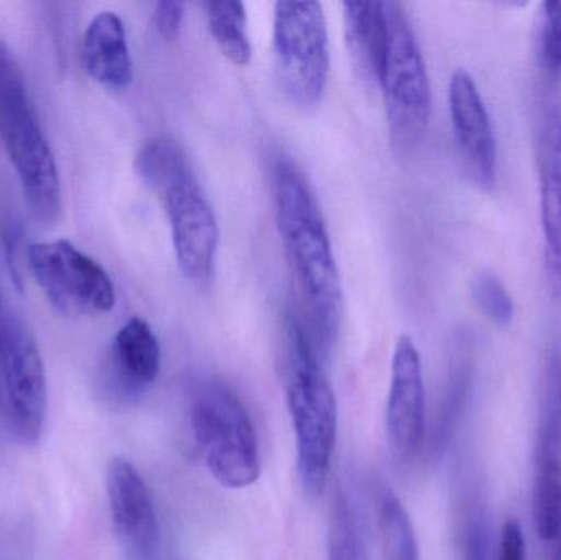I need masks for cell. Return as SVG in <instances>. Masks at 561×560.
Returning <instances> with one entry per match:
<instances>
[{"instance_id":"17","label":"cell","mask_w":561,"mask_h":560,"mask_svg":"<svg viewBox=\"0 0 561 560\" xmlns=\"http://www.w3.org/2000/svg\"><path fill=\"white\" fill-rule=\"evenodd\" d=\"M342 9L350 55L359 75L378 84L388 49V2H343Z\"/></svg>"},{"instance_id":"2","label":"cell","mask_w":561,"mask_h":560,"mask_svg":"<svg viewBox=\"0 0 561 560\" xmlns=\"http://www.w3.org/2000/svg\"><path fill=\"white\" fill-rule=\"evenodd\" d=\"M135 170L167 213L181 272L193 282L210 278L219 250V224L181 145L164 135L151 138L138 150Z\"/></svg>"},{"instance_id":"21","label":"cell","mask_w":561,"mask_h":560,"mask_svg":"<svg viewBox=\"0 0 561 560\" xmlns=\"http://www.w3.org/2000/svg\"><path fill=\"white\" fill-rule=\"evenodd\" d=\"M471 295L484 316L494 324L507 325L514 319V301L506 286L493 273L483 272L474 276Z\"/></svg>"},{"instance_id":"5","label":"cell","mask_w":561,"mask_h":560,"mask_svg":"<svg viewBox=\"0 0 561 560\" xmlns=\"http://www.w3.org/2000/svg\"><path fill=\"white\" fill-rule=\"evenodd\" d=\"M197 449L210 476L226 489L253 485L262 473L259 437L239 395L222 381H204L191 401Z\"/></svg>"},{"instance_id":"9","label":"cell","mask_w":561,"mask_h":560,"mask_svg":"<svg viewBox=\"0 0 561 560\" xmlns=\"http://www.w3.org/2000/svg\"><path fill=\"white\" fill-rule=\"evenodd\" d=\"M28 265L36 283L65 315H105L117 296L108 273L68 240L28 247Z\"/></svg>"},{"instance_id":"3","label":"cell","mask_w":561,"mask_h":560,"mask_svg":"<svg viewBox=\"0 0 561 560\" xmlns=\"http://www.w3.org/2000/svg\"><path fill=\"white\" fill-rule=\"evenodd\" d=\"M286 400L304 492L322 495L335 450L339 414L319 352L306 325L296 318H290L286 328Z\"/></svg>"},{"instance_id":"13","label":"cell","mask_w":561,"mask_h":560,"mask_svg":"<svg viewBox=\"0 0 561 560\" xmlns=\"http://www.w3.org/2000/svg\"><path fill=\"white\" fill-rule=\"evenodd\" d=\"M451 125L465 167L480 186L496 180L497 150L486 104L470 72L457 69L448 85Z\"/></svg>"},{"instance_id":"15","label":"cell","mask_w":561,"mask_h":560,"mask_svg":"<svg viewBox=\"0 0 561 560\" xmlns=\"http://www.w3.org/2000/svg\"><path fill=\"white\" fill-rule=\"evenodd\" d=\"M540 203L547 278L561 301V111L549 112L539 138Z\"/></svg>"},{"instance_id":"26","label":"cell","mask_w":561,"mask_h":560,"mask_svg":"<svg viewBox=\"0 0 561 560\" xmlns=\"http://www.w3.org/2000/svg\"><path fill=\"white\" fill-rule=\"evenodd\" d=\"M553 542V556L552 560H561V522L559 526V532H557L556 538L552 539Z\"/></svg>"},{"instance_id":"8","label":"cell","mask_w":561,"mask_h":560,"mask_svg":"<svg viewBox=\"0 0 561 560\" xmlns=\"http://www.w3.org/2000/svg\"><path fill=\"white\" fill-rule=\"evenodd\" d=\"M0 398L12 436L23 446L42 437L48 407V381L38 345L25 322L0 306Z\"/></svg>"},{"instance_id":"14","label":"cell","mask_w":561,"mask_h":560,"mask_svg":"<svg viewBox=\"0 0 561 560\" xmlns=\"http://www.w3.org/2000/svg\"><path fill=\"white\" fill-rule=\"evenodd\" d=\"M161 347L145 319H128L114 338L108 364V390L118 401L140 398L157 381Z\"/></svg>"},{"instance_id":"25","label":"cell","mask_w":561,"mask_h":560,"mask_svg":"<svg viewBox=\"0 0 561 560\" xmlns=\"http://www.w3.org/2000/svg\"><path fill=\"white\" fill-rule=\"evenodd\" d=\"M463 560H486V541H484L483 529L480 526L471 528L465 545Z\"/></svg>"},{"instance_id":"4","label":"cell","mask_w":561,"mask_h":560,"mask_svg":"<svg viewBox=\"0 0 561 560\" xmlns=\"http://www.w3.org/2000/svg\"><path fill=\"white\" fill-rule=\"evenodd\" d=\"M0 144L9 155L33 216L55 222L61 213V181L55 155L26 91L19 62L0 42Z\"/></svg>"},{"instance_id":"6","label":"cell","mask_w":561,"mask_h":560,"mask_svg":"<svg viewBox=\"0 0 561 560\" xmlns=\"http://www.w3.org/2000/svg\"><path fill=\"white\" fill-rule=\"evenodd\" d=\"M389 39L378 84L385 98L389 138L398 151L411 150L427 134L432 89L417 36L399 3L388 2Z\"/></svg>"},{"instance_id":"1","label":"cell","mask_w":561,"mask_h":560,"mask_svg":"<svg viewBox=\"0 0 561 560\" xmlns=\"http://www.w3.org/2000/svg\"><path fill=\"white\" fill-rule=\"evenodd\" d=\"M273 199L280 242L307 316V332L317 352L329 351L342 319V282L316 194L290 160L276 163Z\"/></svg>"},{"instance_id":"27","label":"cell","mask_w":561,"mask_h":560,"mask_svg":"<svg viewBox=\"0 0 561 560\" xmlns=\"http://www.w3.org/2000/svg\"><path fill=\"white\" fill-rule=\"evenodd\" d=\"M0 352H2V344H0Z\"/></svg>"},{"instance_id":"18","label":"cell","mask_w":561,"mask_h":560,"mask_svg":"<svg viewBox=\"0 0 561 560\" xmlns=\"http://www.w3.org/2000/svg\"><path fill=\"white\" fill-rule=\"evenodd\" d=\"M207 22L217 46L227 59L237 66L252 61V43L249 36V15L242 2H207Z\"/></svg>"},{"instance_id":"12","label":"cell","mask_w":561,"mask_h":560,"mask_svg":"<svg viewBox=\"0 0 561 560\" xmlns=\"http://www.w3.org/2000/svg\"><path fill=\"white\" fill-rule=\"evenodd\" d=\"M107 495L122 548L135 560L153 558L160 546L157 510L144 477L124 457H114L108 464Z\"/></svg>"},{"instance_id":"23","label":"cell","mask_w":561,"mask_h":560,"mask_svg":"<svg viewBox=\"0 0 561 560\" xmlns=\"http://www.w3.org/2000/svg\"><path fill=\"white\" fill-rule=\"evenodd\" d=\"M183 2H173V0H163L158 2L153 10V26L161 38L173 42L180 36L184 22Z\"/></svg>"},{"instance_id":"16","label":"cell","mask_w":561,"mask_h":560,"mask_svg":"<svg viewBox=\"0 0 561 560\" xmlns=\"http://www.w3.org/2000/svg\"><path fill=\"white\" fill-rule=\"evenodd\" d=\"M82 59L89 76L104 88L122 91L131 84L134 61L117 13L101 12L91 20L82 39Z\"/></svg>"},{"instance_id":"24","label":"cell","mask_w":561,"mask_h":560,"mask_svg":"<svg viewBox=\"0 0 561 560\" xmlns=\"http://www.w3.org/2000/svg\"><path fill=\"white\" fill-rule=\"evenodd\" d=\"M500 560H526V538L516 519H507L501 532Z\"/></svg>"},{"instance_id":"11","label":"cell","mask_w":561,"mask_h":560,"mask_svg":"<svg viewBox=\"0 0 561 560\" xmlns=\"http://www.w3.org/2000/svg\"><path fill=\"white\" fill-rule=\"evenodd\" d=\"M386 431L392 454L409 460L425 441V387L421 354L409 335H401L392 354Z\"/></svg>"},{"instance_id":"10","label":"cell","mask_w":561,"mask_h":560,"mask_svg":"<svg viewBox=\"0 0 561 560\" xmlns=\"http://www.w3.org/2000/svg\"><path fill=\"white\" fill-rule=\"evenodd\" d=\"M534 525L543 541H552L561 522V357L547 367L537 436Z\"/></svg>"},{"instance_id":"7","label":"cell","mask_w":561,"mask_h":560,"mask_svg":"<svg viewBox=\"0 0 561 560\" xmlns=\"http://www.w3.org/2000/svg\"><path fill=\"white\" fill-rule=\"evenodd\" d=\"M273 48L280 84L290 101L316 105L330 72L329 28L322 5L313 0L276 2Z\"/></svg>"},{"instance_id":"22","label":"cell","mask_w":561,"mask_h":560,"mask_svg":"<svg viewBox=\"0 0 561 560\" xmlns=\"http://www.w3.org/2000/svg\"><path fill=\"white\" fill-rule=\"evenodd\" d=\"M540 53L549 76L561 78V0L543 2Z\"/></svg>"},{"instance_id":"20","label":"cell","mask_w":561,"mask_h":560,"mask_svg":"<svg viewBox=\"0 0 561 560\" xmlns=\"http://www.w3.org/2000/svg\"><path fill=\"white\" fill-rule=\"evenodd\" d=\"M330 560H366L362 536L356 526L355 515L342 495L333 506L329 535Z\"/></svg>"},{"instance_id":"19","label":"cell","mask_w":561,"mask_h":560,"mask_svg":"<svg viewBox=\"0 0 561 560\" xmlns=\"http://www.w3.org/2000/svg\"><path fill=\"white\" fill-rule=\"evenodd\" d=\"M379 528L386 560H419L414 526L401 500L391 492L382 493L379 503Z\"/></svg>"}]
</instances>
